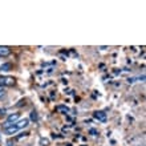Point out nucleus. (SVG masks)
I'll list each match as a JSON object with an SVG mask.
<instances>
[{
    "label": "nucleus",
    "instance_id": "obj_13",
    "mask_svg": "<svg viewBox=\"0 0 146 146\" xmlns=\"http://www.w3.org/2000/svg\"><path fill=\"white\" fill-rule=\"evenodd\" d=\"M4 96H5V93H4V90H1V92H0V98H3Z\"/></svg>",
    "mask_w": 146,
    "mask_h": 146
},
{
    "label": "nucleus",
    "instance_id": "obj_12",
    "mask_svg": "<svg viewBox=\"0 0 146 146\" xmlns=\"http://www.w3.org/2000/svg\"><path fill=\"white\" fill-rule=\"evenodd\" d=\"M27 135H28V133H27V131H24V133H21V134H20V135H17L16 138H17V139H20V138H23V137H27Z\"/></svg>",
    "mask_w": 146,
    "mask_h": 146
},
{
    "label": "nucleus",
    "instance_id": "obj_10",
    "mask_svg": "<svg viewBox=\"0 0 146 146\" xmlns=\"http://www.w3.org/2000/svg\"><path fill=\"white\" fill-rule=\"evenodd\" d=\"M12 125H13V123H9V122H8V121H5V122L3 123V127H4V130H5V129H8V127H9V126H12Z\"/></svg>",
    "mask_w": 146,
    "mask_h": 146
},
{
    "label": "nucleus",
    "instance_id": "obj_16",
    "mask_svg": "<svg viewBox=\"0 0 146 146\" xmlns=\"http://www.w3.org/2000/svg\"><path fill=\"white\" fill-rule=\"evenodd\" d=\"M8 146H12V142H8Z\"/></svg>",
    "mask_w": 146,
    "mask_h": 146
},
{
    "label": "nucleus",
    "instance_id": "obj_7",
    "mask_svg": "<svg viewBox=\"0 0 146 146\" xmlns=\"http://www.w3.org/2000/svg\"><path fill=\"white\" fill-rule=\"evenodd\" d=\"M31 119L32 121H37V113H36V110H32L31 111Z\"/></svg>",
    "mask_w": 146,
    "mask_h": 146
},
{
    "label": "nucleus",
    "instance_id": "obj_11",
    "mask_svg": "<svg viewBox=\"0 0 146 146\" xmlns=\"http://www.w3.org/2000/svg\"><path fill=\"white\" fill-rule=\"evenodd\" d=\"M57 110H61V111H64V113H66V111L69 110V109L66 108V106H58V108H57Z\"/></svg>",
    "mask_w": 146,
    "mask_h": 146
},
{
    "label": "nucleus",
    "instance_id": "obj_2",
    "mask_svg": "<svg viewBox=\"0 0 146 146\" xmlns=\"http://www.w3.org/2000/svg\"><path fill=\"white\" fill-rule=\"evenodd\" d=\"M12 53V50L9 46H3L0 45V57H8Z\"/></svg>",
    "mask_w": 146,
    "mask_h": 146
},
{
    "label": "nucleus",
    "instance_id": "obj_6",
    "mask_svg": "<svg viewBox=\"0 0 146 146\" xmlns=\"http://www.w3.org/2000/svg\"><path fill=\"white\" fill-rule=\"evenodd\" d=\"M93 115H94L96 118H98L100 121H102V122L105 121V113H104V111H94V113H93Z\"/></svg>",
    "mask_w": 146,
    "mask_h": 146
},
{
    "label": "nucleus",
    "instance_id": "obj_8",
    "mask_svg": "<svg viewBox=\"0 0 146 146\" xmlns=\"http://www.w3.org/2000/svg\"><path fill=\"white\" fill-rule=\"evenodd\" d=\"M11 69V64H4L1 68H0V70H4V72H7V70Z\"/></svg>",
    "mask_w": 146,
    "mask_h": 146
},
{
    "label": "nucleus",
    "instance_id": "obj_14",
    "mask_svg": "<svg viewBox=\"0 0 146 146\" xmlns=\"http://www.w3.org/2000/svg\"><path fill=\"white\" fill-rule=\"evenodd\" d=\"M90 133H92V134H93V135H96V133H97V131H96V130H94V129H90Z\"/></svg>",
    "mask_w": 146,
    "mask_h": 146
},
{
    "label": "nucleus",
    "instance_id": "obj_5",
    "mask_svg": "<svg viewBox=\"0 0 146 146\" xmlns=\"http://www.w3.org/2000/svg\"><path fill=\"white\" fill-rule=\"evenodd\" d=\"M17 131H19V129H17V126H16V125H12V126H9L8 129H5V133H7L8 135L16 134Z\"/></svg>",
    "mask_w": 146,
    "mask_h": 146
},
{
    "label": "nucleus",
    "instance_id": "obj_9",
    "mask_svg": "<svg viewBox=\"0 0 146 146\" xmlns=\"http://www.w3.org/2000/svg\"><path fill=\"white\" fill-rule=\"evenodd\" d=\"M5 115H7V110L3 108H0V118H4Z\"/></svg>",
    "mask_w": 146,
    "mask_h": 146
},
{
    "label": "nucleus",
    "instance_id": "obj_1",
    "mask_svg": "<svg viewBox=\"0 0 146 146\" xmlns=\"http://www.w3.org/2000/svg\"><path fill=\"white\" fill-rule=\"evenodd\" d=\"M15 77L12 76H5V77H0V84L7 85V86H13L15 85Z\"/></svg>",
    "mask_w": 146,
    "mask_h": 146
},
{
    "label": "nucleus",
    "instance_id": "obj_15",
    "mask_svg": "<svg viewBox=\"0 0 146 146\" xmlns=\"http://www.w3.org/2000/svg\"><path fill=\"white\" fill-rule=\"evenodd\" d=\"M1 90H4V85L3 84H0V92H1Z\"/></svg>",
    "mask_w": 146,
    "mask_h": 146
},
{
    "label": "nucleus",
    "instance_id": "obj_4",
    "mask_svg": "<svg viewBox=\"0 0 146 146\" xmlns=\"http://www.w3.org/2000/svg\"><path fill=\"white\" fill-rule=\"evenodd\" d=\"M19 117H20V114L19 113H12V114H9L8 115V118H7V121L9 123H16L17 121H19Z\"/></svg>",
    "mask_w": 146,
    "mask_h": 146
},
{
    "label": "nucleus",
    "instance_id": "obj_3",
    "mask_svg": "<svg viewBox=\"0 0 146 146\" xmlns=\"http://www.w3.org/2000/svg\"><path fill=\"white\" fill-rule=\"evenodd\" d=\"M16 126H17V129H23V127H27L28 125H29V118H21V119H19L17 122L15 123Z\"/></svg>",
    "mask_w": 146,
    "mask_h": 146
}]
</instances>
